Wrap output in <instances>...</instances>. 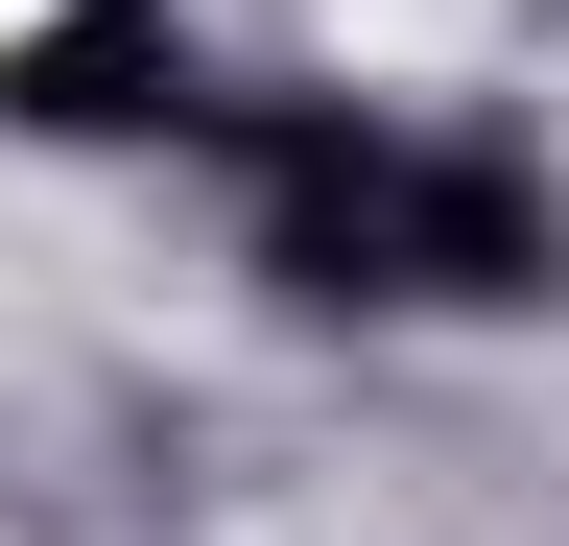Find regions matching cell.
Returning a JSON list of instances; mask_svg holds the SVG:
<instances>
[{
	"mask_svg": "<svg viewBox=\"0 0 569 546\" xmlns=\"http://www.w3.org/2000/svg\"><path fill=\"white\" fill-rule=\"evenodd\" d=\"M190 167H238V261L309 332H522L569 309V190L498 119H380V96H213Z\"/></svg>",
	"mask_w": 569,
	"mask_h": 546,
	"instance_id": "cell-1",
	"label": "cell"
},
{
	"mask_svg": "<svg viewBox=\"0 0 569 546\" xmlns=\"http://www.w3.org/2000/svg\"><path fill=\"white\" fill-rule=\"evenodd\" d=\"M0 119H24V143H190L213 119L190 0H24V24H0Z\"/></svg>",
	"mask_w": 569,
	"mask_h": 546,
	"instance_id": "cell-2",
	"label": "cell"
}]
</instances>
